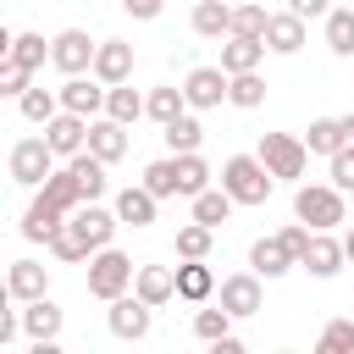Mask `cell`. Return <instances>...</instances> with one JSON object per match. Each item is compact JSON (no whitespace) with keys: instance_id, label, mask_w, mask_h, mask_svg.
Segmentation results:
<instances>
[{"instance_id":"cell-1","label":"cell","mask_w":354,"mask_h":354,"mask_svg":"<svg viewBox=\"0 0 354 354\" xmlns=\"http://www.w3.org/2000/svg\"><path fill=\"white\" fill-rule=\"evenodd\" d=\"M221 188H227L238 205H266L271 188H277V177H271V166H266L260 155H227V160H221Z\"/></svg>"},{"instance_id":"cell-46","label":"cell","mask_w":354,"mask_h":354,"mask_svg":"<svg viewBox=\"0 0 354 354\" xmlns=\"http://www.w3.org/2000/svg\"><path fill=\"white\" fill-rule=\"evenodd\" d=\"M288 11H299V17L310 22V17H326V11H332V0H288Z\"/></svg>"},{"instance_id":"cell-33","label":"cell","mask_w":354,"mask_h":354,"mask_svg":"<svg viewBox=\"0 0 354 354\" xmlns=\"http://www.w3.org/2000/svg\"><path fill=\"white\" fill-rule=\"evenodd\" d=\"M17 111H22V122H33V127H44V122H50V116L61 111V88L50 94V88H39V83H33V88H28L22 100H17Z\"/></svg>"},{"instance_id":"cell-29","label":"cell","mask_w":354,"mask_h":354,"mask_svg":"<svg viewBox=\"0 0 354 354\" xmlns=\"http://www.w3.org/2000/svg\"><path fill=\"white\" fill-rule=\"evenodd\" d=\"M160 138H166V149H171V155H188V149H199V144H205V127H199V116H188V111H183L177 122H166V127H160Z\"/></svg>"},{"instance_id":"cell-17","label":"cell","mask_w":354,"mask_h":354,"mask_svg":"<svg viewBox=\"0 0 354 354\" xmlns=\"http://www.w3.org/2000/svg\"><path fill=\"white\" fill-rule=\"evenodd\" d=\"M94 77H100V83H127V77H133V44H127V39H100V50H94Z\"/></svg>"},{"instance_id":"cell-8","label":"cell","mask_w":354,"mask_h":354,"mask_svg":"<svg viewBox=\"0 0 354 354\" xmlns=\"http://www.w3.org/2000/svg\"><path fill=\"white\" fill-rule=\"evenodd\" d=\"M227 83H232V72H227V66H194V72L183 77L188 111H216V105L227 100Z\"/></svg>"},{"instance_id":"cell-40","label":"cell","mask_w":354,"mask_h":354,"mask_svg":"<svg viewBox=\"0 0 354 354\" xmlns=\"http://www.w3.org/2000/svg\"><path fill=\"white\" fill-rule=\"evenodd\" d=\"M266 22H271L266 6H254V0H238V6H232V33H254V39H266Z\"/></svg>"},{"instance_id":"cell-26","label":"cell","mask_w":354,"mask_h":354,"mask_svg":"<svg viewBox=\"0 0 354 354\" xmlns=\"http://www.w3.org/2000/svg\"><path fill=\"white\" fill-rule=\"evenodd\" d=\"M188 22H194L199 39H221V33H232V6L227 0H199Z\"/></svg>"},{"instance_id":"cell-27","label":"cell","mask_w":354,"mask_h":354,"mask_svg":"<svg viewBox=\"0 0 354 354\" xmlns=\"http://www.w3.org/2000/svg\"><path fill=\"white\" fill-rule=\"evenodd\" d=\"M326 50L354 61V6H332L326 11Z\"/></svg>"},{"instance_id":"cell-48","label":"cell","mask_w":354,"mask_h":354,"mask_svg":"<svg viewBox=\"0 0 354 354\" xmlns=\"http://www.w3.org/2000/svg\"><path fill=\"white\" fill-rule=\"evenodd\" d=\"M343 133H348V144H354V111H348V116H343Z\"/></svg>"},{"instance_id":"cell-41","label":"cell","mask_w":354,"mask_h":354,"mask_svg":"<svg viewBox=\"0 0 354 354\" xmlns=\"http://www.w3.org/2000/svg\"><path fill=\"white\" fill-rule=\"evenodd\" d=\"M321 354H354V321H326L321 337H315Z\"/></svg>"},{"instance_id":"cell-45","label":"cell","mask_w":354,"mask_h":354,"mask_svg":"<svg viewBox=\"0 0 354 354\" xmlns=\"http://www.w3.org/2000/svg\"><path fill=\"white\" fill-rule=\"evenodd\" d=\"M17 332H22V310H0V348H6Z\"/></svg>"},{"instance_id":"cell-47","label":"cell","mask_w":354,"mask_h":354,"mask_svg":"<svg viewBox=\"0 0 354 354\" xmlns=\"http://www.w3.org/2000/svg\"><path fill=\"white\" fill-rule=\"evenodd\" d=\"M210 348H216V354H243V337H232V332H227V337H216Z\"/></svg>"},{"instance_id":"cell-24","label":"cell","mask_w":354,"mask_h":354,"mask_svg":"<svg viewBox=\"0 0 354 354\" xmlns=\"http://www.w3.org/2000/svg\"><path fill=\"white\" fill-rule=\"evenodd\" d=\"M210 293H216V271H210L205 260H183V266H177V299L205 304Z\"/></svg>"},{"instance_id":"cell-30","label":"cell","mask_w":354,"mask_h":354,"mask_svg":"<svg viewBox=\"0 0 354 354\" xmlns=\"http://www.w3.org/2000/svg\"><path fill=\"white\" fill-rule=\"evenodd\" d=\"M205 188H210V166H205V155H199V149L177 155V194L194 199V194H205Z\"/></svg>"},{"instance_id":"cell-34","label":"cell","mask_w":354,"mask_h":354,"mask_svg":"<svg viewBox=\"0 0 354 354\" xmlns=\"http://www.w3.org/2000/svg\"><path fill=\"white\" fill-rule=\"evenodd\" d=\"M183 111H188V94H183V88H171V83L149 88V105H144V116H155V122L166 127V122H177Z\"/></svg>"},{"instance_id":"cell-49","label":"cell","mask_w":354,"mask_h":354,"mask_svg":"<svg viewBox=\"0 0 354 354\" xmlns=\"http://www.w3.org/2000/svg\"><path fill=\"white\" fill-rule=\"evenodd\" d=\"M343 249H348V260H354V227H348V232H343Z\"/></svg>"},{"instance_id":"cell-37","label":"cell","mask_w":354,"mask_h":354,"mask_svg":"<svg viewBox=\"0 0 354 354\" xmlns=\"http://www.w3.org/2000/svg\"><path fill=\"white\" fill-rule=\"evenodd\" d=\"M144 188H149L155 199H177V155L149 160V166H144Z\"/></svg>"},{"instance_id":"cell-2","label":"cell","mask_w":354,"mask_h":354,"mask_svg":"<svg viewBox=\"0 0 354 354\" xmlns=\"http://www.w3.org/2000/svg\"><path fill=\"white\" fill-rule=\"evenodd\" d=\"M293 216H299L304 227H315V232L343 227V221H348L343 188H337V183H299V188H293Z\"/></svg>"},{"instance_id":"cell-5","label":"cell","mask_w":354,"mask_h":354,"mask_svg":"<svg viewBox=\"0 0 354 354\" xmlns=\"http://www.w3.org/2000/svg\"><path fill=\"white\" fill-rule=\"evenodd\" d=\"M6 166H11V183H22V188H39V183H44L55 166H61V155H55V149H50V138L39 133V138H17Z\"/></svg>"},{"instance_id":"cell-25","label":"cell","mask_w":354,"mask_h":354,"mask_svg":"<svg viewBox=\"0 0 354 354\" xmlns=\"http://www.w3.org/2000/svg\"><path fill=\"white\" fill-rule=\"evenodd\" d=\"M304 144H310V155H337L343 144H348V133H343V116H315L310 122V133H304Z\"/></svg>"},{"instance_id":"cell-7","label":"cell","mask_w":354,"mask_h":354,"mask_svg":"<svg viewBox=\"0 0 354 354\" xmlns=\"http://www.w3.org/2000/svg\"><path fill=\"white\" fill-rule=\"evenodd\" d=\"M94 39L83 33V28H61L55 39H50V66L55 72H66V77H77V72H94Z\"/></svg>"},{"instance_id":"cell-38","label":"cell","mask_w":354,"mask_h":354,"mask_svg":"<svg viewBox=\"0 0 354 354\" xmlns=\"http://www.w3.org/2000/svg\"><path fill=\"white\" fill-rule=\"evenodd\" d=\"M232 321H238V315H232L227 304H216V310H194V337H199V343H216V337L232 332Z\"/></svg>"},{"instance_id":"cell-39","label":"cell","mask_w":354,"mask_h":354,"mask_svg":"<svg viewBox=\"0 0 354 354\" xmlns=\"http://www.w3.org/2000/svg\"><path fill=\"white\" fill-rule=\"evenodd\" d=\"M210 232H216V227H205V221L177 227V260H205V254H210Z\"/></svg>"},{"instance_id":"cell-19","label":"cell","mask_w":354,"mask_h":354,"mask_svg":"<svg viewBox=\"0 0 354 354\" xmlns=\"http://www.w3.org/2000/svg\"><path fill=\"white\" fill-rule=\"evenodd\" d=\"M61 221H66V210L39 188V194H33V205H28V216H22V238H28V243H50V232H55Z\"/></svg>"},{"instance_id":"cell-15","label":"cell","mask_w":354,"mask_h":354,"mask_svg":"<svg viewBox=\"0 0 354 354\" xmlns=\"http://www.w3.org/2000/svg\"><path fill=\"white\" fill-rule=\"evenodd\" d=\"M6 293H11L17 304L44 299V293H50V266H39V260H11V271H6Z\"/></svg>"},{"instance_id":"cell-18","label":"cell","mask_w":354,"mask_h":354,"mask_svg":"<svg viewBox=\"0 0 354 354\" xmlns=\"http://www.w3.org/2000/svg\"><path fill=\"white\" fill-rule=\"evenodd\" d=\"M88 149H94L105 166H116V160L127 155V122H116V116H94V122H88Z\"/></svg>"},{"instance_id":"cell-4","label":"cell","mask_w":354,"mask_h":354,"mask_svg":"<svg viewBox=\"0 0 354 354\" xmlns=\"http://www.w3.org/2000/svg\"><path fill=\"white\" fill-rule=\"evenodd\" d=\"M254 155L271 166L277 183H299L304 166H310V144L293 138V133H260V149H254Z\"/></svg>"},{"instance_id":"cell-6","label":"cell","mask_w":354,"mask_h":354,"mask_svg":"<svg viewBox=\"0 0 354 354\" xmlns=\"http://www.w3.org/2000/svg\"><path fill=\"white\" fill-rule=\"evenodd\" d=\"M111 337H122V343H144L149 332H155V304L149 299H138V293H122V299H111Z\"/></svg>"},{"instance_id":"cell-22","label":"cell","mask_w":354,"mask_h":354,"mask_svg":"<svg viewBox=\"0 0 354 354\" xmlns=\"http://www.w3.org/2000/svg\"><path fill=\"white\" fill-rule=\"evenodd\" d=\"M133 293H138V299H149L155 310H160V304H171V299H177V266H138Z\"/></svg>"},{"instance_id":"cell-13","label":"cell","mask_w":354,"mask_h":354,"mask_svg":"<svg viewBox=\"0 0 354 354\" xmlns=\"http://www.w3.org/2000/svg\"><path fill=\"white\" fill-rule=\"evenodd\" d=\"M293 266H299V260H293V249H288V243H282L277 232H271V238H254V243H249V271H260L266 282L288 277Z\"/></svg>"},{"instance_id":"cell-10","label":"cell","mask_w":354,"mask_h":354,"mask_svg":"<svg viewBox=\"0 0 354 354\" xmlns=\"http://www.w3.org/2000/svg\"><path fill=\"white\" fill-rule=\"evenodd\" d=\"M66 221H72V227H77V238H83V243H88V249H105V243H111V238H116V227H122V216H116V205H111V210H105V205H100V199H88V205H77V210H72V216H66Z\"/></svg>"},{"instance_id":"cell-28","label":"cell","mask_w":354,"mask_h":354,"mask_svg":"<svg viewBox=\"0 0 354 354\" xmlns=\"http://www.w3.org/2000/svg\"><path fill=\"white\" fill-rule=\"evenodd\" d=\"M144 105H149V94H138V88H127V83H111V94H105V116H116V122H138L144 116Z\"/></svg>"},{"instance_id":"cell-20","label":"cell","mask_w":354,"mask_h":354,"mask_svg":"<svg viewBox=\"0 0 354 354\" xmlns=\"http://www.w3.org/2000/svg\"><path fill=\"white\" fill-rule=\"evenodd\" d=\"M266 44H271V55H299L304 50V17L299 11H271Z\"/></svg>"},{"instance_id":"cell-42","label":"cell","mask_w":354,"mask_h":354,"mask_svg":"<svg viewBox=\"0 0 354 354\" xmlns=\"http://www.w3.org/2000/svg\"><path fill=\"white\" fill-rule=\"evenodd\" d=\"M28 88H33V72L17 66V61H6V66H0V94H6V100H22Z\"/></svg>"},{"instance_id":"cell-9","label":"cell","mask_w":354,"mask_h":354,"mask_svg":"<svg viewBox=\"0 0 354 354\" xmlns=\"http://www.w3.org/2000/svg\"><path fill=\"white\" fill-rule=\"evenodd\" d=\"M105 94H111V83H100L94 72H77L61 83V111H77L94 122V116H105Z\"/></svg>"},{"instance_id":"cell-23","label":"cell","mask_w":354,"mask_h":354,"mask_svg":"<svg viewBox=\"0 0 354 354\" xmlns=\"http://www.w3.org/2000/svg\"><path fill=\"white\" fill-rule=\"evenodd\" d=\"M155 205H160V199H155L144 183H138V188L127 183V188L116 194V216H122V227H155Z\"/></svg>"},{"instance_id":"cell-32","label":"cell","mask_w":354,"mask_h":354,"mask_svg":"<svg viewBox=\"0 0 354 354\" xmlns=\"http://www.w3.org/2000/svg\"><path fill=\"white\" fill-rule=\"evenodd\" d=\"M227 105H238V111L266 105V77H260V72H232V83H227Z\"/></svg>"},{"instance_id":"cell-35","label":"cell","mask_w":354,"mask_h":354,"mask_svg":"<svg viewBox=\"0 0 354 354\" xmlns=\"http://www.w3.org/2000/svg\"><path fill=\"white\" fill-rule=\"evenodd\" d=\"M232 194L227 188H205V194H194V221H205V227H221L227 216H232Z\"/></svg>"},{"instance_id":"cell-44","label":"cell","mask_w":354,"mask_h":354,"mask_svg":"<svg viewBox=\"0 0 354 354\" xmlns=\"http://www.w3.org/2000/svg\"><path fill=\"white\" fill-rule=\"evenodd\" d=\"M122 11H127L133 22H155V17L166 11V0H122Z\"/></svg>"},{"instance_id":"cell-3","label":"cell","mask_w":354,"mask_h":354,"mask_svg":"<svg viewBox=\"0 0 354 354\" xmlns=\"http://www.w3.org/2000/svg\"><path fill=\"white\" fill-rule=\"evenodd\" d=\"M133 277H138V266H133L116 243H105V249L88 254V293H94V299H105V304L122 299V293L133 288Z\"/></svg>"},{"instance_id":"cell-16","label":"cell","mask_w":354,"mask_h":354,"mask_svg":"<svg viewBox=\"0 0 354 354\" xmlns=\"http://www.w3.org/2000/svg\"><path fill=\"white\" fill-rule=\"evenodd\" d=\"M61 321H66V315H61V304H55L50 293L22 304V332H28L33 343H55V337H61Z\"/></svg>"},{"instance_id":"cell-36","label":"cell","mask_w":354,"mask_h":354,"mask_svg":"<svg viewBox=\"0 0 354 354\" xmlns=\"http://www.w3.org/2000/svg\"><path fill=\"white\" fill-rule=\"evenodd\" d=\"M50 254H55L61 266H83V260H88L94 249H88L83 238H77V227H72V221H61V227L50 232Z\"/></svg>"},{"instance_id":"cell-12","label":"cell","mask_w":354,"mask_h":354,"mask_svg":"<svg viewBox=\"0 0 354 354\" xmlns=\"http://www.w3.org/2000/svg\"><path fill=\"white\" fill-rule=\"evenodd\" d=\"M310 277H337L343 266H348V249H343V238H332V232H310V249H304V260H299Z\"/></svg>"},{"instance_id":"cell-50","label":"cell","mask_w":354,"mask_h":354,"mask_svg":"<svg viewBox=\"0 0 354 354\" xmlns=\"http://www.w3.org/2000/svg\"><path fill=\"white\" fill-rule=\"evenodd\" d=\"M227 6H238V0H227Z\"/></svg>"},{"instance_id":"cell-21","label":"cell","mask_w":354,"mask_h":354,"mask_svg":"<svg viewBox=\"0 0 354 354\" xmlns=\"http://www.w3.org/2000/svg\"><path fill=\"white\" fill-rule=\"evenodd\" d=\"M266 39H254V33H227V44H221V66L227 72H260V61H266Z\"/></svg>"},{"instance_id":"cell-14","label":"cell","mask_w":354,"mask_h":354,"mask_svg":"<svg viewBox=\"0 0 354 354\" xmlns=\"http://www.w3.org/2000/svg\"><path fill=\"white\" fill-rule=\"evenodd\" d=\"M221 304H227L238 321H249V315L266 304V293H260V271H238V277H221Z\"/></svg>"},{"instance_id":"cell-31","label":"cell","mask_w":354,"mask_h":354,"mask_svg":"<svg viewBox=\"0 0 354 354\" xmlns=\"http://www.w3.org/2000/svg\"><path fill=\"white\" fill-rule=\"evenodd\" d=\"M6 61H17V66H28V72H39V66L50 61V39H44V33H17V39H11V50H6Z\"/></svg>"},{"instance_id":"cell-11","label":"cell","mask_w":354,"mask_h":354,"mask_svg":"<svg viewBox=\"0 0 354 354\" xmlns=\"http://www.w3.org/2000/svg\"><path fill=\"white\" fill-rule=\"evenodd\" d=\"M44 138H50V149H55L61 160H72L77 149H88V116H77V111H55V116L44 122Z\"/></svg>"},{"instance_id":"cell-43","label":"cell","mask_w":354,"mask_h":354,"mask_svg":"<svg viewBox=\"0 0 354 354\" xmlns=\"http://www.w3.org/2000/svg\"><path fill=\"white\" fill-rule=\"evenodd\" d=\"M332 183H337L343 194H354V144H343V149L332 155Z\"/></svg>"}]
</instances>
